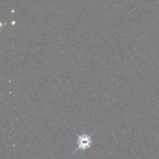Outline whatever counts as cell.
<instances>
[{
    "instance_id": "cell-1",
    "label": "cell",
    "mask_w": 159,
    "mask_h": 159,
    "mask_svg": "<svg viewBox=\"0 0 159 159\" xmlns=\"http://www.w3.org/2000/svg\"><path fill=\"white\" fill-rule=\"evenodd\" d=\"M76 136H77V147L74 150V152L72 153L73 155L77 154L79 151L81 152H85L89 149L91 148L93 141H92V134L89 135V134H78L77 132H75Z\"/></svg>"
}]
</instances>
